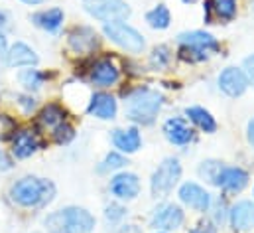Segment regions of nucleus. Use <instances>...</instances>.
Wrapping results in <instances>:
<instances>
[{
  "label": "nucleus",
  "mask_w": 254,
  "mask_h": 233,
  "mask_svg": "<svg viewBox=\"0 0 254 233\" xmlns=\"http://www.w3.org/2000/svg\"><path fill=\"white\" fill-rule=\"evenodd\" d=\"M56 196V186L50 180L26 176L12 184L10 198L20 208H42Z\"/></svg>",
  "instance_id": "f257e3e1"
},
{
  "label": "nucleus",
  "mask_w": 254,
  "mask_h": 233,
  "mask_svg": "<svg viewBox=\"0 0 254 233\" xmlns=\"http://www.w3.org/2000/svg\"><path fill=\"white\" fill-rule=\"evenodd\" d=\"M46 228L50 233H91L95 228V218L85 208H64L46 218Z\"/></svg>",
  "instance_id": "f03ea898"
},
{
  "label": "nucleus",
  "mask_w": 254,
  "mask_h": 233,
  "mask_svg": "<svg viewBox=\"0 0 254 233\" xmlns=\"http://www.w3.org/2000/svg\"><path fill=\"white\" fill-rule=\"evenodd\" d=\"M164 97L152 89H134L125 101L127 118L138 124H150L162 109Z\"/></svg>",
  "instance_id": "7ed1b4c3"
},
{
  "label": "nucleus",
  "mask_w": 254,
  "mask_h": 233,
  "mask_svg": "<svg viewBox=\"0 0 254 233\" xmlns=\"http://www.w3.org/2000/svg\"><path fill=\"white\" fill-rule=\"evenodd\" d=\"M103 32H105V36H107L113 44H117L119 48L127 50L130 54H140V52L144 50V46H146L142 34L136 32L132 26L125 24L123 20L107 22L105 28H103Z\"/></svg>",
  "instance_id": "20e7f679"
},
{
  "label": "nucleus",
  "mask_w": 254,
  "mask_h": 233,
  "mask_svg": "<svg viewBox=\"0 0 254 233\" xmlns=\"http://www.w3.org/2000/svg\"><path fill=\"white\" fill-rule=\"evenodd\" d=\"M182 178V164L178 158H166L158 168L156 172L152 174V182H150V188H152V196L154 198H164L168 196L174 186L180 182Z\"/></svg>",
  "instance_id": "39448f33"
},
{
  "label": "nucleus",
  "mask_w": 254,
  "mask_h": 233,
  "mask_svg": "<svg viewBox=\"0 0 254 233\" xmlns=\"http://www.w3.org/2000/svg\"><path fill=\"white\" fill-rule=\"evenodd\" d=\"M85 10L103 22L127 20L130 16V6L125 0H83Z\"/></svg>",
  "instance_id": "423d86ee"
},
{
  "label": "nucleus",
  "mask_w": 254,
  "mask_h": 233,
  "mask_svg": "<svg viewBox=\"0 0 254 233\" xmlns=\"http://www.w3.org/2000/svg\"><path fill=\"white\" fill-rule=\"evenodd\" d=\"M40 146H42V138H40L36 128L24 126V128L14 130V134H12V154L16 158H30L36 150H40Z\"/></svg>",
  "instance_id": "0eeeda50"
},
{
  "label": "nucleus",
  "mask_w": 254,
  "mask_h": 233,
  "mask_svg": "<svg viewBox=\"0 0 254 233\" xmlns=\"http://www.w3.org/2000/svg\"><path fill=\"white\" fill-rule=\"evenodd\" d=\"M69 50L77 56H89L99 48V36L95 30L87 28V26H79L75 30H71L69 38H67Z\"/></svg>",
  "instance_id": "6e6552de"
},
{
  "label": "nucleus",
  "mask_w": 254,
  "mask_h": 233,
  "mask_svg": "<svg viewBox=\"0 0 254 233\" xmlns=\"http://www.w3.org/2000/svg\"><path fill=\"white\" fill-rule=\"evenodd\" d=\"M184 212L180 206L176 204H162L154 210V216H152V228L156 230H164V232H172V230H178L182 228L184 224Z\"/></svg>",
  "instance_id": "1a4fd4ad"
},
{
  "label": "nucleus",
  "mask_w": 254,
  "mask_h": 233,
  "mask_svg": "<svg viewBox=\"0 0 254 233\" xmlns=\"http://www.w3.org/2000/svg\"><path fill=\"white\" fill-rule=\"evenodd\" d=\"M89 77L91 81L97 85V87H113L119 83L121 79V69L117 67V63L111 58H103L97 59L93 65H91V71H89Z\"/></svg>",
  "instance_id": "9d476101"
},
{
  "label": "nucleus",
  "mask_w": 254,
  "mask_h": 233,
  "mask_svg": "<svg viewBox=\"0 0 254 233\" xmlns=\"http://www.w3.org/2000/svg\"><path fill=\"white\" fill-rule=\"evenodd\" d=\"M219 87L223 93H227L229 97H239L247 91L249 87V79L245 75L243 69H237V67H227L221 71L219 75Z\"/></svg>",
  "instance_id": "9b49d317"
},
{
  "label": "nucleus",
  "mask_w": 254,
  "mask_h": 233,
  "mask_svg": "<svg viewBox=\"0 0 254 233\" xmlns=\"http://www.w3.org/2000/svg\"><path fill=\"white\" fill-rule=\"evenodd\" d=\"M180 200L195 212H207L211 208V196L205 188L195 182H186L180 188Z\"/></svg>",
  "instance_id": "f8f14e48"
},
{
  "label": "nucleus",
  "mask_w": 254,
  "mask_h": 233,
  "mask_svg": "<svg viewBox=\"0 0 254 233\" xmlns=\"http://www.w3.org/2000/svg\"><path fill=\"white\" fill-rule=\"evenodd\" d=\"M111 192L119 200H134L140 194V180L132 172H121L111 180Z\"/></svg>",
  "instance_id": "ddd939ff"
},
{
  "label": "nucleus",
  "mask_w": 254,
  "mask_h": 233,
  "mask_svg": "<svg viewBox=\"0 0 254 233\" xmlns=\"http://www.w3.org/2000/svg\"><path fill=\"white\" fill-rule=\"evenodd\" d=\"M247 184H249V174L239 166H233V168L223 166V170L219 172L217 180H215V186L223 188L225 192H233V194L243 192L247 188Z\"/></svg>",
  "instance_id": "4468645a"
},
{
  "label": "nucleus",
  "mask_w": 254,
  "mask_h": 233,
  "mask_svg": "<svg viewBox=\"0 0 254 233\" xmlns=\"http://www.w3.org/2000/svg\"><path fill=\"white\" fill-rule=\"evenodd\" d=\"M231 226L235 232H251L254 230V204L249 200L237 202L231 212Z\"/></svg>",
  "instance_id": "2eb2a0df"
},
{
  "label": "nucleus",
  "mask_w": 254,
  "mask_h": 233,
  "mask_svg": "<svg viewBox=\"0 0 254 233\" xmlns=\"http://www.w3.org/2000/svg\"><path fill=\"white\" fill-rule=\"evenodd\" d=\"M164 134H166V138L172 144H178V146L190 144L191 140H193V130L190 128V124L186 122V118H180V116L168 118L164 122Z\"/></svg>",
  "instance_id": "dca6fc26"
},
{
  "label": "nucleus",
  "mask_w": 254,
  "mask_h": 233,
  "mask_svg": "<svg viewBox=\"0 0 254 233\" xmlns=\"http://www.w3.org/2000/svg\"><path fill=\"white\" fill-rule=\"evenodd\" d=\"M117 109H119L117 99H115L113 95H109V93H95V95L91 97L89 107H87L89 115L97 116V118H101V120H111V118H115V116H117Z\"/></svg>",
  "instance_id": "f3484780"
},
{
  "label": "nucleus",
  "mask_w": 254,
  "mask_h": 233,
  "mask_svg": "<svg viewBox=\"0 0 254 233\" xmlns=\"http://www.w3.org/2000/svg\"><path fill=\"white\" fill-rule=\"evenodd\" d=\"M178 42H180L182 46L199 50V52H203V54H207V52H219V42H217L211 34L201 32V30H193V32L180 34Z\"/></svg>",
  "instance_id": "a211bd4d"
},
{
  "label": "nucleus",
  "mask_w": 254,
  "mask_h": 233,
  "mask_svg": "<svg viewBox=\"0 0 254 233\" xmlns=\"http://www.w3.org/2000/svg\"><path fill=\"white\" fill-rule=\"evenodd\" d=\"M38 61L40 58L36 56V52L22 42H16L8 50V56H6V63L12 67H34V65H38Z\"/></svg>",
  "instance_id": "6ab92c4d"
},
{
  "label": "nucleus",
  "mask_w": 254,
  "mask_h": 233,
  "mask_svg": "<svg viewBox=\"0 0 254 233\" xmlns=\"http://www.w3.org/2000/svg\"><path fill=\"white\" fill-rule=\"evenodd\" d=\"M113 142L115 146L121 150V152H127V154H132L140 148L142 144V138H140V132L138 128H117L113 132Z\"/></svg>",
  "instance_id": "aec40b11"
},
{
  "label": "nucleus",
  "mask_w": 254,
  "mask_h": 233,
  "mask_svg": "<svg viewBox=\"0 0 254 233\" xmlns=\"http://www.w3.org/2000/svg\"><path fill=\"white\" fill-rule=\"evenodd\" d=\"M67 122V115H65V109L62 105H58V103H50V105H46L42 111H40V115H38V124L42 126V128H46V130H50V132H54L60 124H64Z\"/></svg>",
  "instance_id": "412c9836"
},
{
  "label": "nucleus",
  "mask_w": 254,
  "mask_h": 233,
  "mask_svg": "<svg viewBox=\"0 0 254 233\" xmlns=\"http://www.w3.org/2000/svg\"><path fill=\"white\" fill-rule=\"evenodd\" d=\"M32 22L46 30V32H58L64 24V10L62 8H50V10H42V12H36L32 16Z\"/></svg>",
  "instance_id": "4be33fe9"
},
{
  "label": "nucleus",
  "mask_w": 254,
  "mask_h": 233,
  "mask_svg": "<svg viewBox=\"0 0 254 233\" xmlns=\"http://www.w3.org/2000/svg\"><path fill=\"white\" fill-rule=\"evenodd\" d=\"M186 115L190 118L193 124H197L203 132H215L217 130V122H215V118L213 115L207 111V109H203V107H188L186 109Z\"/></svg>",
  "instance_id": "5701e85b"
},
{
  "label": "nucleus",
  "mask_w": 254,
  "mask_h": 233,
  "mask_svg": "<svg viewBox=\"0 0 254 233\" xmlns=\"http://www.w3.org/2000/svg\"><path fill=\"white\" fill-rule=\"evenodd\" d=\"M170 10L164 6V4H158L156 8H152L148 14H146V22L150 24V28L154 30H166L170 26Z\"/></svg>",
  "instance_id": "b1692460"
},
{
  "label": "nucleus",
  "mask_w": 254,
  "mask_h": 233,
  "mask_svg": "<svg viewBox=\"0 0 254 233\" xmlns=\"http://www.w3.org/2000/svg\"><path fill=\"white\" fill-rule=\"evenodd\" d=\"M44 73H40L38 69H26L20 73V83L28 89V91H38L44 85Z\"/></svg>",
  "instance_id": "393cba45"
},
{
  "label": "nucleus",
  "mask_w": 254,
  "mask_h": 233,
  "mask_svg": "<svg viewBox=\"0 0 254 233\" xmlns=\"http://www.w3.org/2000/svg\"><path fill=\"white\" fill-rule=\"evenodd\" d=\"M213 8L219 18L233 20L237 14V0H213Z\"/></svg>",
  "instance_id": "a878e982"
},
{
  "label": "nucleus",
  "mask_w": 254,
  "mask_h": 233,
  "mask_svg": "<svg viewBox=\"0 0 254 233\" xmlns=\"http://www.w3.org/2000/svg\"><path fill=\"white\" fill-rule=\"evenodd\" d=\"M221 170H223V164L221 162H217V160H205L199 166V176L205 178L207 182L215 184V180H217V176H219Z\"/></svg>",
  "instance_id": "bb28decb"
},
{
  "label": "nucleus",
  "mask_w": 254,
  "mask_h": 233,
  "mask_svg": "<svg viewBox=\"0 0 254 233\" xmlns=\"http://www.w3.org/2000/svg\"><path fill=\"white\" fill-rule=\"evenodd\" d=\"M127 164V160H125V156H121L119 152H111V154H107V158L103 160V164L99 166V172H111V170H119V168H123Z\"/></svg>",
  "instance_id": "cd10ccee"
},
{
  "label": "nucleus",
  "mask_w": 254,
  "mask_h": 233,
  "mask_svg": "<svg viewBox=\"0 0 254 233\" xmlns=\"http://www.w3.org/2000/svg\"><path fill=\"white\" fill-rule=\"evenodd\" d=\"M170 50L166 48V46H158V48H154V52L150 54V63L154 65V67H158V69H162V67H166L168 63H170Z\"/></svg>",
  "instance_id": "c85d7f7f"
},
{
  "label": "nucleus",
  "mask_w": 254,
  "mask_h": 233,
  "mask_svg": "<svg viewBox=\"0 0 254 233\" xmlns=\"http://www.w3.org/2000/svg\"><path fill=\"white\" fill-rule=\"evenodd\" d=\"M52 134H54V140H56L58 144H67V142L73 140L75 130H73V126H71L69 122H64V124H60Z\"/></svg>",
  "instance_id": "c756f323"
},
{
  "label": "nucleus",
  "mask_w": 254,
  "mask_h": 233,
  "mask_svg": "<svg viewBox=\"0 0 254 233\" xmlns=\"http://www.w3.org/2000/svg\"><path fill=\"white\" fill-rule=\"evenodd\" d=\"M125 214H127V210L123 206H119V204H111L105 210V216H107L109 222H121L125 218Z\"/></svg>",
  "instance_id": "7c9ffc66"
},
{
  "label": "nucleus",
  "mask_w": 254,
  "mask_h": 233,
  "mask_svg": "<svg viewBox=\"0 0 254 233\" xmlns=\"http://www.w3.org/2000/svg\"><path fill=\"white\" fill-rule=\"evenodd\" d=\"M180 58L186 59V61H203V59L207 58V54H203L199 50H193V48H188V46H182Z\"/></svg>",
  "instance_id": "2f4dec72"
},
{
  "label": "nucleus",
  "mask_w": 254,
  "mask_h": 233,
  "mask_svg": "<svg viewBox=\"0 0 254 233\" xmlns=\"http://www.w3.org/2000/svg\"><path fill=\"white\" fill-rule=\"evenodd\" d=\"M245 75H247L249 83H253V87H254V54L251 58L245 59Z\"/></svg>",
  "instance_id": "473e14b6"
},
{
  "label": "nucleus",
  "mask_w": 254,
  "mask_h": 233,
  "mask_svg": "<svg viewBox=\"0 0 254 233\" xmlns=\"http://www.w3.org/2000/svg\"><path fill=\"white\" fill-rule=\"evenodd\" d=\"M6 56H8V44H6V38L0 32V67L6 65Z\"/></svg>",
  "instance_id": "72a5a7b5"
},
{
  "label": "nucleus",
  "mask_w": 254,
  "mask_h": 233,
  "mask_svg": "<svg viewBox=\"0 0 254 233\" xmlns=\"http://www.w3.org/2000/svg\"><path fill=\"white\" fill-rule=\"evenodd\" d=\"M18 99H20L18 103L24 107V111H26V113H32V111L36 109V101H34L32 97H24V95H22V97H18Z\"/></svg>",
  "instance_id": "f704fd0d"
},
{
  "label": "nucleus",
  "mask_w": 254,
  "mask_h": 233,
  "mask_svg": "<svg viewBox=\"0 0 254 233\" xmlns=\"http://www.w3.org/2000/svg\"><path fill=\"white\" fill-rule=\"evenodd\" d=\"M191 233H217V230H215V226L211 222H203L195 230H191Z\"/></svg>",
  "instance_id": "c9c22d12"
},
{
  "label": "nucleus",
  "mask_w": 254,
  "mask_h": 233,
  "mask_svg": "<svg viewBox=\"0 0 254 233\" xmlns=\"http://www.w3.org/2000/svg\"><path fill=\"white\" fill-rule=\"evenodd\" d=\"M12 168V160H10V156L0 148V170H10Z\"/></svg>",
  "instance_id": "e433bc0d"
},
{
  "label": "nucleus",
  "mask_w": 254,
  "mask_h": 233,
  "mask_svg": "<svg viewBox=\"0 0 254 233\" xmlns=\"http://www.w3.org/2000/svg\"><path fill=\"white\" fill-rule=\"evenodd\" d=\"M6 28H10V18H8V14L4 10H0V32L6 30Z\"/></svg>",
  "instance_id": "4c0bfd02"
},
{
  "label": "nucleus",
  "mask_w": 254,
  "mask_h": 233,
  "mask_svg": "<svg viewBox=\"0 0 254 233\" xmlns=\"http://www.w3.org/2000/svg\"><path fill=\"white\" fill-rule=\"evenodd\" d=\"M249 142L254 146V118L249 122Z\"/></svg>",
  "instance_id": "58836bf2"
},
{
  "label": "nucleus",
  "mask_w": 254,
  "mask_h": 233,
  "mask_svg": "<svg viewBox=\"0 0 254 233\" xmlns=\"http://www.w3.org/2000/svg\"><path fill=\"white\" fill-rule=\"evenodd\" d=\"M119 233H142V232H140L136 226H125Z\"/></svg>",
  "instance_id": "ea45409f"
},
{
  "label": "nucleus",
  "mask_w": 254,
  "mask_h": 233,
  "mask_svg": "<svg viewBox=\"0 0 254 233\" xmlns=\"http://www.w3.org/2000/svg\"><path fill=\"white\" fill-rule=\"evenodd\" d=\"M22 2H26V4H42L44 0H22Z\"/></svg>",
  "instance_id": "a19ab883"
},
{
  "label": "nucleus",
  "mask_w": 254,
  "mask_h": 233,
  "mask_svg": "<svg viewBox=\"0 0 254 233\" xmlns=\"http://www.w3.org/2000/svg\"><path fill=\"white\" fill-rule=\"evenodd\" d=\"M184 2H195V0H184Z\"/></svg>",
  "instance_id": "79ce46f5"
},
{
  "label": "nucleus",
  "mask_w": 254,
  "mask_h": 233,
  "mask_svg": "<svg viewBox=\"0 0 254 233\" xmlns=\"http://www.w3.org/2000/svg\"><path fill=\"white\" fill-rule=\"evenodd\" d=\"M253 8H254V4H253Z\"/></svg>",
  "instance_id": "37998d69"
}]
</instances>
